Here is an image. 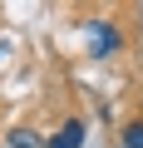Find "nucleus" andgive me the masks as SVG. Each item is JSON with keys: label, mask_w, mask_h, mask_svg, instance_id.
<instances>
[{"label": "nucleus", "mask_w": 143, "mask_h": 148, "mask_svg": "<svg viewBox=\"0 0 143 148\" xmlns=\"http://www.w3.org/2000/svg\"><path fill=\"white\" fill-rule=\"evenodd\" d=\"M84 35H89V59H114V54L123 49L118 25H114V20H104V15H94V20L84 25Z\"/></svg>", "instance_id": "nucleus-1"}, {"label": "nucleus", "mask_w": 143, "mask_h": 148, "mask_svg": "<svg viewBox=\"0 0 143 148\" xmlns=\"http://www.w3.org/2000/svg\"><path fill=\"white\" fill-rule=\"evenodd\" d=\"M49 148H84V119H64V128L49 138Z\"/></svg>", "instance_id": "nucleus-2"}, {"label": "nucleus", "mask_w": 143, "mask_h": 148, "mask_svg": "<svg viewBox=\"0 0 143 148\" xmlns=\"http://www.w3.org/2000/svg\"><path fill=\"white\" fill-rule=\"evenodd\" d=\"M10 148H49V138H40L35 128H10Z\"/></svg>", "instance_id": "nucleus-3"}, {"label": "nucleus", "mask_w": 143, "mask_h": 148, "mask_svg": "<svg viewBox=\"0 0 143 148\" xmlns=\"http://www.w3.org/2000/svg\"><path fill=\"white\" fill-rule=\"evenodd\" d=\"M118 143H123V148H143V119H128L123 133H118Z\"/></svg>", "instance_id": "nucleus-4"}, {"label": "nucleus", "mask_w": 143, "mask_h": 148, "mask_svg": "<svg viewBox=\"0 0 143 148\" xmlns=\"http://www.w3.org/2000/svg\"><path fill=\"white\" fill-rule=\"evenodd\" d=\"M114 148H123V143H114Z\"/></svg>", "instance_id": "nucleus-5"}]
</instances>
